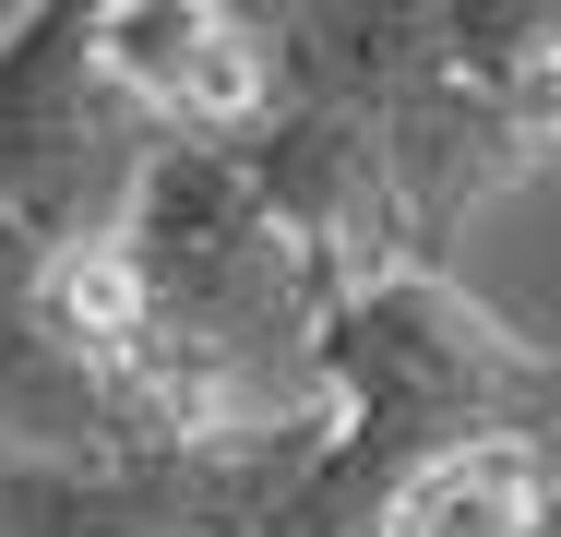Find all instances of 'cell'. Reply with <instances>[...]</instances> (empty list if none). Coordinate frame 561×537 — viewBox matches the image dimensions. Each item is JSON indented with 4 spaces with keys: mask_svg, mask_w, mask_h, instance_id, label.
I'll return each mask as SVG.
<instances>
[{
    "mask_svg": "<svg viewBox=\"0 0 561 537\" xmlns=\"http://www.w3.org/2000/svg\"><path fill=\"white\" fill-rule=\"evenodd\" d=\"M561 490L550 442H443L431 466H407V490L382 502V537H538Z\"/></svg>",
    "mask_w": 561,
    "mask_h": 537,
    "instance_id": "277c9868",
    "label": "cell"
},
{
    "mask_svg": "<svg viewBox=\"0 0 561 537\" xmlns=\"http://www.w3.org/2000/svg\"><path fill=\"white\" fill-rule=\"evenodd\" d=\"M144 156L156 119H131V96L96 72L84 0H24L0 24V442L12 454L36 419V299L84 239L131 215Z\"/></svg>",
    "mask_w": 561,
    "mask_h": 537,
    "instance_id": "6da1fadb",
    "label": "cell"
},
{
    "mask_svg": "<svg viewBox=\"0 0 561 537\" xmlns=\"http://www.w3.org/2000/svg\"><path fill=\"white\" fill-rule=\"evenodd\" d=\"M0 537H204V454H0Z\"/></svg>",
    "mask_w": 561,
    "mask_h": 537,
    "instance_id": "3957f363",
    "label": "cell"
},
{
    "mask_svg": "<svg viewBox=\"0 0 561 537\" xmlns=\"http://www.w3.org/2000/svg\"><path fill=\"white\" fill-rule=\"evenodd\" d=\"M0 454H12V442H0Z\"/></svg>",
    "mask_w": 561,
    "mask_h": 537,
    "instance_id": "5b68a950",
    "label": "cell"
},
{
    "mask_svg": "<svg viewBox=\"0 0 561 537\" xmlns=\"http://www.w3.org/2000/svg\"><path fill=\"white\" fill-rule=\"evenodd\" d=\"M84 36H96V72L131 96V119H156L168 144H251L287 107L275 24L227 0H84Z\"/></svg>",
    "mask_w": 561,
    "mask_h": 537,
    "instance_id": "7a4b0ae2",
    "label": "cell"
}]
</instances>
